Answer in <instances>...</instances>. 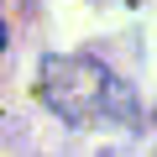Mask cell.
<instances>
[{
    "label": "cell",
    "mask_w": 157,
    "mask_h": 157,
    "mask_svg": "<svg viewBox=\"0 0 157 157\" xmlns=\"http://www.w3.org/2000/svg\"><path fill=\"white\" fill-rule=\"evenodd\" d=\"M37 94L52 115H63L68 126H105V121H131L136 115V100L121 78L84 58V52H52L42 58V73H37Z\"/></svg>",
    "instance_id": "obj_1"
},
{
    "label": "cell",
    "mask_w": 157,
    "mask_h": 157,
    "mask_svg": "<svg viewBox=\"0 0 157 157\" xmlns=\"http://www.w3.org/2000/svg\"><path fill=\"white\" fill-rule=\"evenodd\" d=\"M0 47H6V26H0Z\"/></svg>",
    "instance_id": "obj_2"
}]
</instances>
